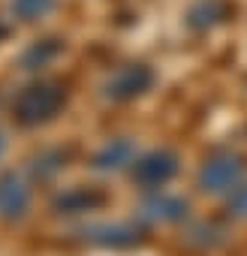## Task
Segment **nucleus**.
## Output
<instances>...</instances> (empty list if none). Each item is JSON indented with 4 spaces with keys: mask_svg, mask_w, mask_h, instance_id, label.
Segmentation results:
<instances>
[{
    "mask_svg": "<svg viewBox=\"0 0 247 256\" xmlns=\"http://www.w3.org/2000/svg\"><path fill=\"white\" fill-rule=\"evenodd\" d=\"M241 178V160L235 154H214L211 160H205V166L199 169V187L205 193H226L235 190Z\"/></svg>",
    "mask_w": 247,
    "mask_h": 256,
    "instance_id": "obj_2",
    "label": "nucleus"
},
{
    "mask_svg": "<svg viewBox=\"0 0 247 256\" xmlns=\"http://www.w3.org/2000/svg\"><path fill=\"white\" fill-rule=\"evenodd\" d=\"M28 202H30V193H28L24 181L16 172H6L4 178H0V214L10 217V220L22 217Z\"/></svg>",
    "mask_w": 247,
    "mask_h": 256,
    "instance_id": "obj_5",
    "label": "nucleus"
},
{
    "mask_svg": "<svg viewBox=\"0 0 247 256\" xmlns=\"http://www.w3.org/2000/svg\"><path fill=\"white\" fill-rule=\"evenodd\" d=\"M4 151H6V139H4V133H0V157H4Z\"/></svg>",
    "mask_w": 247,
    "mask_h": 256,
    "instance_id": "obj_11",
    "label": "nucleus"
},
{
    "mask_svg": "<svg viewBox=\"0 0 247 256\" xmlns=\"http://www.w3.org/2000/svg\"><path fill=\"white\" fill-rule=\"evenodd\" d=\"M151 82H154V72H151L145 64H130V66L118 70V72L108 78L106 94H108L112 100H133V96H139L142 90H148Z\"/></svg>",
    "mask_w": 247,
    "mask_h": 256,
    "instance_id": "obj_3",
    "label": "nucleus"
},
{
    "mask_svg": "<svg viewBox=\"0 0 247 256\" xmlns=\"http://www.w3.org/2000/svg\"><path fill=\"white\" fill-rule=\"evenodd\" d=\"M133 157H136V148H133L130 139H112V142H106V145L96 151L94 166L102 169V172H108V169H120V166L133 163Z\"/></svg>",
    "mask_w": 247,
    "mask_h": 256,
    "instance_id": "obj_6",
    "label": "nucleus"
},
{
    "mask_svg": "<svg viewBox=\"0 0 247 256\" xmlns=\"http://www.w3.org/2000/svg\"><path fill=\"white\" fill-rule=\"evenodd\" d=\"M175 172H178V157L169 154V151L145 154V157L136 160V169H133V175H136L142 184H148V187H160V184H166Z\"/></svg>",
    "mask_w": 247,
    "mask_h": 256,
    "instance_id": "obj_4",
    "label": "nucleus"
},
{
    "mask_svg": "<svg viewBox=\"0 0 247 256\" xmlns=\"http://www.w3.org/2000/svg\"><path fill=\"white\" fill-rule=\"evenodd\" d=\"M229 211H235L238 217H247V184L235 187V193L229 196Z\"/></svg>",
    "mask_w": 247,
    "mask_h": 256,
    "instance_id": "obj_10",
    "label": "nucleus"
},
{
    "mask_svg": "<svg viewBox=\"0 0 247 256\" xmlns=\"http://www.w3.org/2000/svg\"><path fill=\"white\" fill-rule=\"evenodd\" d=\"M58 6V0H10V12L12 18L30 24V22H42L46 16H52Z\"/></svg>",
    "mask_w": 247,
    "mask_h": 256,
    "instance_id": "obj_7",
    "label": "nucleus"
},
{
    "mask_svg": "<svg viewBox=\"0 0 247 256\" xmlns=\"http://www.w3.org/2000/svg\"><path fill=\"white\" fill-rule=\"evenodd\" d=\"M60 54V42L58 40H36L30 48L22 52V66L24 70H40L46 64H52Z\"/></svg>",
    "mask_w": 247,
    "mask_h": 256,
    "instance_id": "obj_8",
    "label": "nucleus"
},
{
    "mask_svg": "<svg viewBox=\"0 0 247 256\" xmlns=\"http://www.w3.org/2000/svg\"><path fill=\"white\" fill-rule=\"evenodd\" d=\"M220 16H223V4H220V0H202V4L193 6V12H190V24L193 28H208V24L220 22Z\"/></svg>",
    "mask_w": 247,
    "mask_h": 256,
    "instance_id": "obj_9",
    "label": "nucleus"
},
{
    "mask_svg": "<svg viewBox=\"0 0 247 256\" xmlns=\"http://www.w3.org/2000/svg\"><path fill=\"white\" fill-rule=\"evenodd\" d=\"M64 106V90L58 84H30L28 90H22V96L16 100V114L22 124H40L58 114V108Z\"/></svg>",
    "mask_w": 247,
    "mask_h": 256,
    "instance_id": "obj_1",
    "label": "nucleus"
}]
</instances>
